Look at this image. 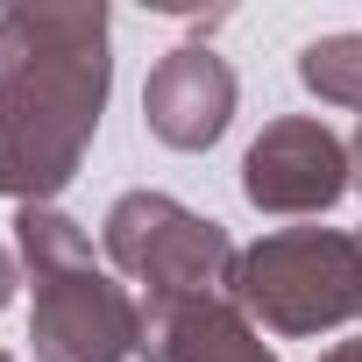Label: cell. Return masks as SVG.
Segmentation results:
<instances>
[{
    "instance_id": "277c9868",
    "label": "cell",
    "mask_w": 362,
    "mask_h": 362,
    "mask_svg": "<svg viewBox=\"0 0 362 362\" xmlns=\"http://www.w3.org/2000/svg\"><path fill=\"white\" fill-rule=\"evenodd\" d=\"M100 249L107 263L142 284L149 298H206V291H228L235 277V242L221 221L192 214V206H177L170 192H121L100 221Z\"/></svg>"
},
{
    "instance_id": "7c38bea8",
    "label": "cell",
    "mask_w": 362,
    "mask_h": 362,
    "mask_svg": "<svg viewBox=\"0 0 362 362\" xmlns=\"http://www.w3.org/2000/svg\"><path fill=\"white\" fill-rule=\"evenodd\" d=\"M0 362H15V355H8V348H0Z\"/></svg>"
},
{
    "instance_id": "5b68a950",
    "label": "cell",
    "mask_w": 362,
    "mask_h": 362,
    "mask_svg": "<svg viewBox=\"0 0 362 362\" xmlns=\"http://www.w3.org/2000/svg\"><path fill=\"white\" fill-rule=\"evenodd\" d=\"M355 185L348 142L320 121V114H284L270 121L249 156H242V199L256 214H327L341 192Z\"/></svg>"
},
{
    "instance_id": "6da1fadb",
    "label": "cell",
    "mask_w": 362,
    "mask_h": 362,
    "mask_svg": "<svg viewBox=\"0 0 362 362\" xmlns=\"http://www.w3.org/2000/svg\"><path fill=\"white\" fill-rule=\"evenodd\" d=\"M107 93H114L107 8L0 15V199L50 206L100 135Z\"/></svg>"
},
{
    "instance_id": "30bf717a",
    "label": "cell",
    "mask_w": 362,
    "mask_h": 362,
    "mask_svg": "<svg viewBox=\"0 0 362 362\" xmlns=\"http://www.w3.org/2000/svg\"><path fill=\"white\" fill-rule=\"evenodd\" d=\"M320 362H362V334H348V341H334Z\"/></svg>"
},
{
    "instance_id": "8992f818",
    "label": "cell",
    "mask_w": 362,
    "mask_h": 362,
    "mask_svg": "<svg viewBox=\"0 0 362 362\" xmlns=\"http://www.w3.org/2000/svg\"><path fill=\"white\" fill-rule=\"evenodd\" d=\"M235 64L206 43H177L149 64L142 78V128L163 142V149H214L235 121Z\"/></svg>"
},
{
    "instance_id": "3957f363",
    "label": "cell",
    "mask_w": 362,
    "mask_h": 362,
    "mask_svg": "<svg viewBox=\"0 0 362 362\" xmlns=\"http://www.w3.org/2000/svg\"><path fill=\"white\" fill-rule=\"evenodd\" d=\"M228 298L256 327H270L284 341H313V334L355 327L362 320V235L277 228V235H263V242H249L235 256Z\"/></svg>"
},
{
    "instance_id": "8fae6325",
    "label": "cell",
    "mask_w": 362,
    "mask_h": 362,
    "mask_svg": "<svg viewBox=\"0 0 362 362\" xmlns=\"http://www.w3.org/2000/svg\"><path fill=\"white\" fill-rule=\"evenodd\" d=\"M348 163H355V192H362V121H355V142H348Z\"/></svg>"
},
{
    "instance_id": "52a82bcc",
    "label": "cell",
    "mask_w": 362,
    "mask_h": 362,
    "mask_svg": "<svg viewBox=\"0 0 362 362\" xmlns=\"http://www.w3.org/2000/svg\"><path fill=\"white\" fill-rule=\"evenodd\" d=\"M142 355L149 362H277L263 327L228 298H149L142 305Z\"/></svg>"
},
{
    "instance_id": "9c48e42d",
    "label": "cell",
    "mask_w": 362,
    "mask_h": 362,
    "mask_svg": "<svg viewBox=\"0 0 362 362\" xmlns=\"http://www.w3.org/2000/svg\"><path fill=\"white\" fill-rule=\"evenodd\" d=\"M15 284H22V277H15V256H8V242H0V313H8V298H15Z\"/></svg>"
},
{
    "instance_id": "7a4b0ae2",
    "label": "cell",
    "mask_w": 362,
    "mask_h": 362,
    "mask_svg": "<svg viewBox=\"0 0 362 362\" xmlns=\"http://www.w3.org/2000/svg\"><path fill=\"white\" fill-rule=\"evenodd\" d=\"M15 242L29 263V341L36 362H128L142 355V305L93 263V235L64 206H22Z\"/></svg>"
},
{
    "instance_id": "ba28073f",
    "label": "cell",
    "mask_w": 362,
    "mask_h": 362,
    "mask_svg": "<svg viewBox=\"0 0 362 362\" xmlns=\"http://www.w3.org/2000/svg\"><path fill=\"white\" fill-rule=\"evenodd\" d=\"M298 78H305V93H320L327 107L362 114V29L313 36V43L298 50Z\"/></svg>"
}]
</instances>
